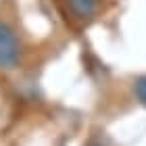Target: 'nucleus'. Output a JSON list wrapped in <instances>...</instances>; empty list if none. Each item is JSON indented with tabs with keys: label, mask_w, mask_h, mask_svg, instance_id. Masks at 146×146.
<instances>
[{
	"label": "nucleus",
	"mask_w": 146,
	"mask_h": 146,
	"mask_svg": "<svg viewBox=\"0 0 146 146\" xmlns=\"http://www.w3.org/2000/svg\"><path fill=\"white\" fill-rule=\"evenodd\" d=\"M19 58V42L13 29L0 21V67H13Z\"/></svg>",
	"instance_id": "f257e3e1"
},
{
	"label": "nucleus",
	"mask_w": 146,
	"mask_h": 146,
	"mask_svg": "<svg viewBox=\"0 0 146 146\" xmlns=\"http://www.w3.org/2000/svg\"><path fill=\"white\" fill-rule=\"evenodd\" d=\"M134 90H136V96L140 98L142 102H146V75H144V77H140V79L136 82Z\"/></svg>",
	"instance_id": "7ed1b4c3"
},
{
	"label": "nucleus",
	"mask_w": 146,
	"mask_h": 146,
	"mask_svg": "<svg viewBox=\"0 0 146 146\" xmlns=\"http://www.w3.org/2000/svg\"><path fill=\"white\" fill-rule=\"evenodd\" d=\"M65 6L79 21L92 19L98 13V0H65Z\"/></svg>",
	"instance_id": "f03ea898"
}]
</instances>
